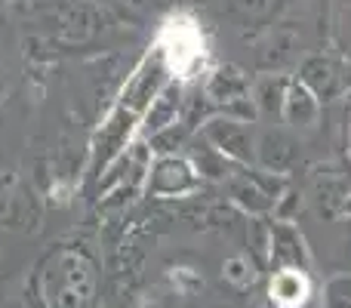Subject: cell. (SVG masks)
Segmentation results:
<instances>
[{
	"label": "cell",
	"instance_id": "6da1fadb",
	"mask_svg": "<svg viewBox=\"0 0 351 308\" xmlns=\"http://www.w3.org/2000/svg\"><path fill=\"white\" fill-rule=\"evenodd\" d=\"M164 47L167 56H170V65L176 71H188L197 59V49H200V37L194 31L191 22H170L164 31Z\"/></svg>",
	"mask_w": 351,
	"mask_h": 308
},
{
	"label": "cell",
	"instance_id": "7a4b0ae2",
	"mask_svg": "<svg viewBox=\"0 0 351 308\" xmlns=\"http://www.w3.org/2000/svg\"><path fill=\"white\" fill-rule=\"evenodd\" d=\"M305 293H308V284H305L302 274L296 272H280L271 284V296L278 299L284 308H296L305 303Z\"/></svg>",
	"mask_w": 351,
	"mask_h": 308
}]
</instances>
